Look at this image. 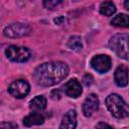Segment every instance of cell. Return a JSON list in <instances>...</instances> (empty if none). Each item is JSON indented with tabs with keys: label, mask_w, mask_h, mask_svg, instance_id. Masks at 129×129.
I'll list each match as a JSON object with an SVG mask.
<instances>
[{
	"label": "cell",
	"mask_w": 129,
	"mask_h": 129,
	"mask_svg": "<svg viewBox=\"0 0 129 129\" xmlns=\"http://www.w3.org/2000/svg\"><path fill=\"white\" fill-rule=\"evenodd\" d=\"M69 75V67L62 61H49L38 66L33 79L42 87H50L60 83Z\"/></svg>",
	"instance_id": "cell-1"
},
{
	"label": "cell",
	"mask_w": 129,
	"mask_h": 129,
	"mask_svg": "<svg viewBox=\"0 0 129 129\" xmlns=\"http://www.w3.org/2000/svg\"><path fill=\"white\" fill-rule=\"evenodd\" d=\"M106 106L115 118L122 119L128 117L129 115L127 104L117 94H111L106 98Z\"/></svg>",
	"instance_id": "cell-2"
},
{
	"label": "cell",
	"mask_w": 129,
	"mask_h": 129,
	"mask_svg": "<svg viewBox=\"0 0 129 129\" xmlns=\"http://www.w3.org/2000/svg\"><path fill=\"white\" fill-rule=\"evenodd\" d=\"M109 46L119 57L128 59V34L119 33L114 35L109 41Z\"/></svg>",
	"instance_id": "cell-3"
},
{
	"label": "cell",
	"mask_w": 129,
	"mask_h": 129,
	"mask_svg": "<svg viewBox=\"0 0 129 129\" xmlns=\"http://www.w3.org/2000/svg\"><path fill=\"white\" fill-rule=\"evenodd\" d=\"M5 54L10 60L15 62H24L30 57V51L26 47L15 44L8 46L5 50Z\"/></svg>",
	"instance_id": "cell-4"
},
{
	"label": "cell",
	"mask_w": 129,
	"mask_h": 129,
	"mask_svg": "<svg viewBox=\"0 0 129 129\" xmlns=\"http://www.w3.org/2000/svg\"><path fill=\"white\" fill-rule=\"evenodd\" d=\"M30 31H31V27L28 24L16 22L6 26L3 30V34L4 36L9 38H16V37L26 36L30 33Z\"/></svg>",
	"instance_id": "cell-5"
},
{
	"label": "cell",
	"mask_w": 129,
	"mask_h": 129,
	"mask_svg": "<svg viewBox=\"0 0 129 129\" xmlns=\"http://www.w3.org/2000/svg\"><path fill=\"white\" fill-rule=\"evenodd\" d=\"M30 86L25 80H16L10 84L8 92L16 99H22L29 94Z\"/></svg>",
	"instance_id": "cell-6"
},
{
	"label": "cell",
	"mask_w": 129,
	"mask_h": 129,
	"mask_svg": "<svg viewBox=\"0 0 129 129\" xmlns=\"http://www.w3.org/2000/svg\"><path fill=\"white\" fill-rule=\"evenodd\" d=\"M91 67L96 72L104 74L110 71L112 67V61H111L110 56L106 54H98V55H95L91 59Z\"/></svg>",
	"instance_id": "cell-7"
},
{
	"label": "cell",
	"mask_w": 129,
	"mask_h": 129,
	"mask_svg": "<svg viewBox=\"0 0 129 129\" xmlns=\"http://www.w3.org/2000/svg\"><path fill=\"white\" fill-rule=\"evenodd\" d=\"M99 109V99L98 96L95 94H90L85 102L83 103V113L86 117H91L93 115V113H95L96 111H98Z\"/></svg>",
	"instance_id": "cell-8"
},
{
	"label": "cell",
	"mask_w": 129,
	"mask_h": 129,
	"mask_svg": "<svg viewBox=\"0 0 129 129\" xmlns=\"http://www.w3.org/2000/svg\"><path fill=\"white\" fill-rule=\"evenodd\" d=\"M62 89H63L64 94L71 98H79L83 93L81 84L79 83V81L77 79H72V80L68 81L63 85Z\"/></svg>",
	"instance_id": "cell-9"
},
{
	"label": "cell",
	"mask_w": 129,
	"mask_h": 129,
	"mask_svg": "<svg viewBox=\"0 0 129 129\" xmlns=\"http://www.w3.org/2000/svg\"><path fill=\"white\" fill-rule=\"evenodd\" d=\"M114 80L117 86L126 87L128 85V70L125 66H119L114 74Z\"/></svg>",
	"instance_id": "cell-10"
},
{
	"label": "cell",
	"mask_w": 129,
	"mask_h": 129,
	"mask_svg": "<svg viewBox=\"0 0 129 129\" xmlns=\"http://www.w3.org/2000/svg\"><path fill=\"white\" fill-rule=\"evenodd\" d=\"M76 127H77V113L75 110H69L62 117L59 128L74 129Z\"/></svg>",
	"instance_id": "cell-11"
},
{
	"label": "cell",
	"mask_w": 129,
	"mask_h": 129,
	"mask_svg": "<svg viewBox=\"0 0 129 129\" xmlns=\"http://www.w3.org/2000/svg\"><path fill=\"white\" fill-rule=\"evenodd\" d=\"M44 122V117L42 114L38 112H32L27 115L23 119V125L26 127H30L33 125H41Z\"/></svg>",
	"instance_id": "cell-12"
},
{
	"label": "cell",
	"mask_w": 129,
	"mask_h": 129,
	"mask_svg": "<svg viewBox=\"0 0 129 129\" xmlns=\"http://www.w3.org/2000/svg\"><path fill=\"white\" fill-rule=\"evenodd\" d=\"M29 108L35 111H42L46 108V99L43 96H36L34 97L30 103H29Z\"/></svg>",
	"instance_id": "cell-13"
},
{
	"label": "cell",
	"mask_w": 129,
	"mask_h": 129,
	"mask_svg": "<svg viewBox=\"0 0 129 129\" xmlns=\"http://www.w3.org/2000/svg\"><path fill=\"white\" fill-rule=\"evenodd\" d=\"M116 12V6L112 1H104L100 5V13L105 16H111Z\"/></svg>",
	"instance_id": "cell-14"
},
{
	"label": "cell",
	"mask_w": 129,
	"mask_h": 129,
	"mask_svg": "<svg viewBox=\"0 0 129 129\" xmlns=\"http://www.w3.org/2000/svg\"><path fill=\"white\" fill-rule=\"evenodd\" d=\"M111 24L114 26H118V27H128V24H129L128 15L125 13L118 14L111 20Z\"/></svg>",
	"instance_id": "cell-15"
},
{
	"label": "cell",
	"mask_w": 129,
	"mask_h": 129,
	"mask_svg": "<svg viewBox=\"0 0 129 129\" xmlns=\"http://www.w3.org/2000/svg\"><path fill=\"white\" fill-rule=\"evenodd\" d=\"M68 47L72 50L75 51H80L83 48V43H82V39L80 36L78 35H74L71 36L69 41H68Z\"/></svg>",
	"instance_id": "cell-16"
},
{
	"label": "cell",
	"mask_w": 129,
	"mask_h": 129,
	"mask_svg": "<svg viewBox=\"0 0 129 129\" xmlns=\"http://www.w3.org/2000/svg\"><path fill=\"white\" fill-rule=\"evenodd\" d=\"M63 0H43V6L46 9L52 10L62 3Z\"/></svg>",
	"instance_id": "cell-17"
},
{
	"label": "cell",
	"mask_w": 129,
	"mask_h": 129,
	"mask_svg": "<svg viewBox=\"0 0 129 129\" xmlns=\"http://www.w3.org/2000/svg\"><path fill=\"white\" fill-rule=\"evenodd\" d=\"M93 81H94L93 77H92L91 75H89V74L85 75V76H84V78H83V83H84V85H85V86H87V87L91 86V85L93 84Z\"/></svg>",
	"instance_id": "cell-18"
},
{
	"label": "cell",
	"mask_w": 129,
	"mask_h": 129,
	"mask_svg": "<svg viewBox=\"0 0 129 129\" xmlns=\"http://www.w3.org/2000/svg\"><path fill=\"white\" fill-rule=\"evenodd\" d=\"M61 97V94H60V91L59 89H53L51 92H50V98L52 100H59Z\"/></svg>",
	"instance_id": "cell-19"
},
{
	"label": "cell",
	"mask_w": 129,
	"mask_h": 129,
	"mask_svg": "<svg viewBox=\"0 0 129 129\" xmlns=\"http://www.w3.org/2000/svg\"><path fill=\"white\" fill-rule=\"evenodd\" d=\"M17 125L14 124V123H7V122H4V123H1L0 124V128H16Z\"/></svg>",
	"instance_id": "cell-20"
},
{
	"label": "cell",
	"mask_w": 129,
	"mask_h": 129,
	"mask_svg": "<svg viewBox=\"0 0 129 129\" xmlns=\"http://www.w3.org/2000/svg\"><path fill=\"white\" fill-rule=\"evenodd\" d=\"M64 20V18L62 17V16H59V17H57V18H54V22L56 23V24H61V22Z\"/></svg>",
	"instance_id": "cell-21"
},
{
	"label": "cell",
	"mask_w": 129,
	"mask_h": 129,
	"mask_svg": "<svg viewBox=\"0 0 129 129\" xmlns=\"http://www.w3.org/2000/svg\"><path fill=\"white\" fill-rule=\"evenodd\" d=\"M97 128H100V127H108V128H111V126L110 125H108V124H106V123H99V124H97V126H96Z\"/></svg>",
	"instance_id": "cell-22"
},
{
	"label": "cell",
	"mask_w": 129,
	"mask_h": 129,
	"mask_svg": "<svg viewBox=\"0 0 129 129\" xmlns=\"http://www.w3.org/2000/svg\"><path fill=\"white\" fill-rule=\"evenodd\" d=\"M125 9H129V5H128V0H125Z\"/></svg>",
	"instance_id": "cell-23"
}]
</instances>
